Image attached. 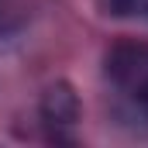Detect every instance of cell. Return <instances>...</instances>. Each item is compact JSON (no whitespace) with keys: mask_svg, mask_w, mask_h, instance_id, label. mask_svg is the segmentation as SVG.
Wrapping results in <instances>:
<instances>
[{"mask_svg":"<svg viewBox=\"0 0 148 148\" xmlns=\"http://www.w3.org/2000/svg\"><path fill=\"white\" fill-rule=\"evenodd\" d=\"M41 117L48 127H73L79 121V100L69 83H52L41 97Z\"/></svg>","mask_w":148,"mask_h":148,"instance_id":"cell-2","label":"cell"},{"mask_svg":"<svg viewBox=\"0 0 148 148\" xmlns=\"http://www.w3.org/2000/svg\"><path fill=\"white\" fill-rule=\"evenodd\" d=\"M145 0H103V7L110 10V14H131L134 7H141Z\"/></svg>","mask_w":148,"mask_h":148,"instance_id":"cell-3","label":"cell"},{"mask_svg":"<svg viewBox=\"0 0 148 148\" xmlns=\"http://www.w3.org/2000/svg\"><path fill=\"white\" fill-rule=\"evenodd\" d=\"M138 103H141V107H145V114H148V90L141 93V97H138Z\"/></svg>","mask_w":148,"mask_h":148,"instance_id":"cell-4","label":"cell"},{"mask_svg":"<svg viewBox=\"0 0 148 148\" xmlns=\"http://www.w3.org/2000/svg\"><path fill=\"white\" fill-rule=\"evenodd\" d=\"M107 76L114 86L131 93L134 100L148 90V45L141 41H124L107 52Z\"/></svg>","mask_w":148,"mask_h":148,"instance_id":"cell-1","label":"cell"}]
</instances>
